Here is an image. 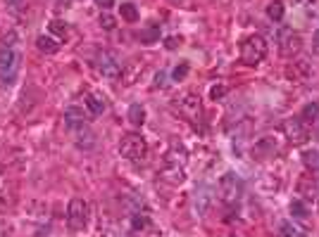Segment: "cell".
Wrapping results in <instances>:
<instances>
[{
  "mask_svg": "<svg viewBox=\"0 0 319 237\" xmlns=\"http://www.w3.org/2000/svg\"><path fill=\"white\" fill-rule=\"evenodd\" d=\"M267 53H269V43L264 41L260 33L248 36L241 43V62L248 66H257L260 62H264Z\"/></svg>",
  "mask_w": 319,
  "mask_h": 237,
  "instance_id": "1",
  "label": "cell"
},
{
  "mask_svg": "<svg viewBox=\"0 0 319 237\" xmlns=\"http://www.w3.org/2000/svg\"><path fill=\"white\" fill-rule=\"evenodd\" d=\"M119 154L129 162H143L148 157V142L138 133H126L119 140Z\"/></svg>",
  "mask_w": 319,
  "mask_h": 237,
  "instance_id": "2",
  "label": "cell"
},
{
  "mask_svg": "<svg viewBox=\"0 0 319 237\" xmlns=\"http://www.w3.org/2000/svg\"><path fill=\"white\" fill-rule=\"evenodd\" d=\"M243 194V180L233 173H224L219 178V199L224 204H236Z\"/></svg>",
  "mask_w": 319,
  "mask_h": 237,
  "instance_id": "3",
  "label": "cell"
},
{
  "mask_svg": "<svg viewBox=\"0 0 319 237\" xmlns=\"http://www.w3.org/2000/svg\"><path fill=\"white\" fill-rule=\"evenodd\" d=\"M88 223V202L81 197H74L67 206V226L72 230H84Z\"/></svg>",
  "mask_w": 319,
  "mask_h": 237,
  "instance_id": "4",
  "label": "cell"
},
{
  "mask_svg": "<svg viewBox=\"0 0 319 237\" xmlns=\"http://www.w3.org/2000/svg\"><path fill=\"white\" fill-rule=\"evenodd\" d=\"M19 55L14 50H5L0 55V86L5 83H12L17 78V71H19Z\"/></svg>",
  "mask_w": 319,
  "mask_h": 237,
  "instance_id": "5",
  "label": "cell"
},
{
  "mask_svg": "<svg viewBox=\"0 0 319 237\" xmlns=\"http://www.w3.org/2000/svg\"><path fill=\"white\" fill-rule=\"evenodd\" d=\"M284 133H286V138L291 145H305L310 140V133H308V126L300 121L298 117L288 118L286 123H284Z\"/></svg>",
  "mask_w": 319,
  "mask_h": 237,
  "instance_id": "6",
  "label": "cell"
},
{
  "mask_svg": "<svg viewBox=\"0 0 319 237\" xmlns=\"http://www.w3.org/2000/svg\"><path fill=\"white\" fill-rule=\"evenodd\" d=\"M96 69H98L100 76H105V78H110V81H117L121 76L119 62H117L110 53H98V57H96Z\"/></svg>",
  "mask_w": 319,
  "mask_h": 237,
  "instance_id": "7",
  "label": "cell"
},
{
  "mask_svg": "<svg viewBox=\"0 0 319 237\" xmlns=\"http://www.w3.org/2000/svg\"><path fill=\"white\" fill-rule=\"evenodd\" d=\"M303 48V36L298 31H284L281 38H279V53L281 57H293V55L300 53Z\"/></svg>",
  "mask_w": 319,
  "mask_h": 237,
  "instance_id": "8",
  "label": "cell"
},
{
  "mask_svg": "<svg viewBox=\"0 0 319 237\" xmlns=\"http://www.w3.org/2000/svg\"><path fill=\"white\" fill-rule=\"evenodd\" d=\"M296 192L305 199V202H312V199H317L319 197V185L315 180V176H310V173H303L300 178H298L296 183Z\"/></svg>",
  "mask_w": 319,
  "mask_h": 237,
  "instance_id": "9",
  "label": "cell"
},
{
  "mask_svg": "<svg viewBox=\"0 0 319 237\" xmlns=\"http://www.w3.org/2000/svg\"><path fill=\"white\" fill-rule=\"evenodd\" d=\"M179 109H181V114H186L188 118H196L200 114V95L186 93V95L179 100Z\"/></svg>",
  "mask_w": 319,
  "mask_h": 237,
  "instance_id": "10",
  "label": "cell"
},
{
  "mask_svg": "<svg viewBox=\"0 0 319 237\" xmlns=\"http://www.w3.org/2000/svg\"><path fill=\"white\" fill-rule=\"evenodd\" d=\"M74 140H77V145L81 147V150H91L93 145H96V135H93V130L88 128L86 123H81V126H74Z\"/></svg>",
  "mask_w": 319,
  "mask_h": 237,
  "instance_id": "11",
  "label": "cell"
},
{
  "mask_svg": "<svg viewBox=\"0 0 319 237\" xmlns=\"http://www.w3.org/2000/svg\"><path fill=\"white\" fill-rule=\"evenodd\" d=\"M162 180H167V183H172V185H179V183H184V178H186V173H184V169L179 166L176 162H169L162 169Z\"/></svg>",
  "mask_w": 319,
  "mask_h": 237,
  "instance_id": "12",
  "label": "cell"
},
{
  "mask_svg": "<svg viewBox=\"0 0 319 237\" xmlns=\"http://www.w3.org/2000/svg\"><path fill=\"white\" fill-rule=\"evenodd\" d=\"M310 74H312V66H310L305 59L293 62V66H288L286 69V76L288 78H293V81H308Z\"/></svg>",
  "mask_w": 319,
  "mask_h": 237,
  "instance_id": "13",
  "label": "cell"
},
{
  "mask_svg": "<svg viewBox=\"0 0 319 237\" xmlns=\"http://www.w3.org/2000/svg\"><path fill=\"white\" fill-rule=\"evenodd\" d=\"M274 152H276V140L272 138V135H264V138H260V140L253 145V154H257L260 159L274 154Z\"/></svg>",
  "mask_w": 319,
  "mask_h": 237,
  "instance_id": "14",
  "label": "cell"
},
{
  "mask_svg": "<svg viewBox=\"0 0 319 237\" xmlns=\"http://www.w3.org/2000/svg\"><path fill=\"white\" fill-rule=\"evenodd\" d=\"M62 118H65V126L69 130L74 128V126L86 123V114H84V109H79V107H67L65 114H62Z\"/></svg>",
  "mask_w": 319,
  "mask_h": 237,
  "instance_id": "15",
  "label": "cell"
},
{
  "mask_svg": "<svg viewBox=\"0 0 319 237\" xmlns=\"http://www.w3.org/2000/svg\"><path fill=\"white\" fill-rule=\"evenodd\" d=\"M36 48L43 55H55L57 50H60V43H57L53 36H38V38H36Z\"/></svg>",
  "mask_w": 319,
  "mask_h": 237,
  "instance_id": "16",
  "label": "cell"
},
{
  "mask_svg": "<svg viewBox=\"0 0 319 237\" xmlns=\"http://www.w3.org/2000/svg\"><path fill=\"white\" fill-rule=\"evenodd\" d=\"M86 107L93 117H100L105 112V97L98 95V93H91V95H86Z\"/></svg>",
  "mask_w": 319,
  "mask_h": 237,
  "instance_id": "17",
  "label": "cell"
},
{
  "mask_svg": "<svg viewBox=\"0 0 319 237\" xmlns=\"http://www.w3.org/2000/svg\"><path fill=\"white\" fill-rule=\"evenodd\" d=\"M126 118H129V123H131L133 128H141V126L145 123V109L141 107V105H131Z\"/></svg>",
  "mask_w": 319,
  "mask_h": 237,
  "instance_id": "18",
  "label": "cell"
},
{
  "mask_svg": "<svg viewBox=\"0 0 319 237\" xmlns=\"http://www.w3.org/2000/svg\"><path fill=\"white\" fill-rule=\"evenodd\" d=\"M284 14H286V5H284L281 0H272V2L267 5V17H269L272 22H281Z\"/></svg>",
  "mask_w": 319,
  "mask_h": 237,
  "instance_id": "19",
  "label": "cell"
},
{
  "mask_svg": "<svg viewBox=\"0 0 319 237\" xmlns=\"http://www.w3.org/2000/svg\"><path fill=\"white\" fill-rule=\"evenodd\" d=\"M119 14H121V19H124V22H129V24H136L138 22V17H141V14H138V7H136L133 2H121Z\"/></svg>",
  "mask_w": 319,
  "mask_h": 237,
  "instance_id": "20",
  "label": "cell"
},
{
  "mask_svg": "<svg viewBox=\"0 0 319 237\" xmlns=\"http://www.w3.org/2000/svg\"><path fill=\"white\" fill-rule=\"evenodd\" d=\"M300 121L303 123H310V121H317L319 118V102H308L305 107L300 109Z\"/></svg>",
  "mask_w": 319,
  "mask_h": 237,
  "instance_id": "21",
  "label": "cell"
},
{
  "mask_svg": "<svg viewBox=\"0 0 319 237\" xmlns=\"http://www.w3.org/2000/svg\"><path fill=\"white\" fill-rule=\"evenodd\" d=\"M279 233H281V237H305V233H303V230H300L293 221H281Z\"/></svg>",
  "mask_w": 319,
  "mask_h": 237,
  "instance_id": "22",
  "label": "cell"
},
{
  "mask_svg": "<svg viewBox=\"0 0 319 237\" xmlns=\"http://www.w3.org/2000/svg\"><path fill=\"white\" fill-rule=\"evenodd\" d=\"M291 214H293L296 221H305V218H308V206H305V202H303V199H293V202H291Z\"/></svg>",
  "mask_w": 319,
  "mask_h": 237,
  "instance_id": "23",
  "label": "cell"
},
{
  "mask_svg": "<svg viewBox=\"0 0 319 237\" xmlns=\"http://www.w3.org/2000/svg\"><path fill=\"white\" fill-rule=\"evenodd\" d=\"M141 43L145 45H153L157 38H160V26H150V29H145V31H141Z\"/></svg>",
  "mask_w": 319,
  "mask_h": 237,
  "instance_id": "24",
  "label": "cell"
},
{
  "mask_svg": "<svg viewBox=\"0 0 319 237\" xmlns=\"http://www.w3.org/2000/svg\"><path fill=\"white\" fill-rule=\"evenodd\" d=\"M98 24L105 29V31H112V29L117 26V19H114L112 14H107V12H103V14H100V19H98Z\"/></svg>",
  "mask_w": 319,
  "mask_h": 237,
  "instance_id": "25",
  "label": "cell"
},
{
  "mask_svg": "<svg viewBox=\"0 0 319 237\" xmlns=\"http://www.w3.org/2000/svg\"><path fill=\"white\" fill-rule=\"evenodd\" d=\"M148 223H150V218H148V216L145 214H136L131 218V226H133V230H143L145 226H148Z\"/></svg>",
  "mask_w": 319,
  "mask_h": 237,
  "instance_id": "26",
  "label": "cell"
},
{
  "mask_svg": "<svg viewBox=\"0 0 319 237\" xmlns=\"http://www.w3.org/2000/svg\"><path fill=\"white\" fill-rule=\"evenodd\" d=\"M50 31L55 33V36H60V38H65L67 36V24L60 22V19H55V22H50Z\"/></svg>",
  "mask_w": 319,
  "mask_h": 237,
  "instance_id": "27",
  "label": "cell"
},
{
  "mask_svg": "<svg viewBox=\"0 0 319 237\" xmlns=\"http://www.w3.org/2000/svg\"><path fill=\"white\" fill-rule=\"evenodd\" d=\"M226 93H229V88L226 86H212V90H210V97H212V100H224V97H226Z\"/></svg>",
  "mask_w": 319,
  "mask_h": 237,
  "instance_id": "28",
  "label": "cell"
},
{
  "mask_svg": "<svg viewBox=\"0 0 319 237\" xmlns=\"http://www.w3.org/2000/svg\"><path fill=\"white\" fill-rule=\"evenodd\" d=\"M186 76H188V64L186 62H181V64L174 69V81H184Z\"/></svg>",
  "mask_w": 319,
  "mask_h": 237,
  "instance_id": "29",
  "label": "cell"
},
{
  "mask_svg": "<svg viewBox=\"0 0 319 237\" xmlns=\"http://www.w3.org/2000/svg\"><path fill=\"white\" fill-rule=\"evenodd\" d=\"M303 162L315 169V166L319 164V154H317V152H305V154H303Z\"/></svg>",
  "mask_w": 319,
  "mask_h": 237,
  "instance_id": "30",
  "label": "cell"
},
{
  "mask_svg": "<svg viewBox=\"0 0 319 237\" xmlns=\"http://www.w3.org/2000/svg\"><path fill=\"white\" fill-rule=\"evenodd\" d=\"M179 45H181V36H169V38L165 41V48H167V50H176Z\"/></svg>",
  "mask_w": 319,
  "mask_h": 237,
  "instance_id": "31",
  "label": "cell"
},
{
  "mask_svg": "<svg viewBox=\"0 0 319 237\" xmlns=\"http://www.w3.org/2000/svg\"><path fill=\"white\" fill-rule=\"evenodd\" d=\"M96 5H98L100 10H110V7H114V0H96Z\"/></svg>",
  "mask_w": 319,
  "mask_h": 237,
  "instance_id": "32",
  "label": "cell"
},
{
  "mask_svg": "<svg viewBox=\"0 0 319 237\" xmlns=\"http://www.w3.org/2000/svg\"><path fill=\"white\" fill-rule=\"evenodd\" d=\"M312 53L319 55V29L312 33Z\"/></svg>",
  "mask_w": 319,
  "mask_h": 237,
  "instance_id": "33",
  "label": "cell"
},
{
  "mask_svg": "<svg viewBox=\"0 0 319 237\" xmlns=\"http://www.w3.org/2000/svg\"><path fill=\"white\" fill-rule=\"evenodd\" d=\"M155 86H160V88L165 86V71H160V74L155 76Z\"/></svg>",
  "mask_w": 319,
  "mask_h": 237,
  "instance_id": "34",
  "label": "cell"
},
{
  "mask_svg": "<svg viewBox=\"0 0 319 237\" xmlns=\"http://www.w3.org/2000/svg\"><path fill=\"white\" fill-rule=\"evenodd\" d=\"M12 5H19V2H22V0H10Z\"/></svg>",
  "mask_w": 319,
  "mask_h": 237,
  "instance_id": "35",
  "label": "cell"
},
{
  "mask_svg": "<svg viewBox=\"0 0 319 237\" xmlns=\"http://www.w3.org/2000/svg\"><path fill=\"white\" fill-rule=\"evenodd\" d=\"M229 237H238V235H229Z\"/></svg>",
  "mask_w": 319,
  "mask_h": 237,
  "instance_id": "36",
  "label": "cell"
},
{
  "mask_svg": "<svg viewBox=\"0 0 319 237\" xmlns=\"http://www.w3.org/2000/svg\"><path fill=\"white\" fill-rule=\"evenodd\" d=\"M317 121H319V118H317Z\"/></svg>",
  "mask_w": 319,
  "mask_h": 237,
  "instance_id": "37",
  "label": "cell"
},
{
  "mask_svg": "<svg viewBox=\"0 0 319 237\" xmlns=\"http://www.w3.org/2000/svg\"><path fill=\"white\" fill-rule=\"evenodd\" d=\"M317 199H319V197H317Z\"/></svg>",
  "mask_w": 319,
  "mask_h": 237,
  "instance_id": "38",
  "label": "cell"
}]
</instances>
